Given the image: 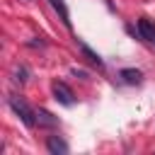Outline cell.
Masks as SVG:
<instances>
[{
	"label": "cell",
	"instance_id": "6da1fadb",
	"mask_svg": "<svg viewBox=\"0 0 155 155\" xmlns=\"http://www.w3.org/2000/svg\"><path fill=\"white\" fill-rule=\"evenodd\" d=\"M10 107H12V111L22 119V124H24V126H29V128H34V126H36V111H34L24 99H19V97H15V94H12V97H10Z\"/></svg>",
	"mask_w": 155,
	"mask_h": 155
},
{
	"label": "cell",
	"instance_id": "7a4b0ae2",
	"mask_svg": "<svg viewBox=\"0 0 155 155\" xmlns=\"http://www.w3.org/2000/svg\"><path fill=\"white\" fill-rule=\"evenodd\" d=\"M51 92H53V99H56L58 104H63V107H73V104H75V94H73V90H70L65 82L53 80Z\"/></svg>",
	"mask_w": 155,
	"mask_h": 155
},
{
	"label": "cell",
	"instance_id": "3957f363",
	"mask_svg": "<svg viewBox=\"0 0 155 155\" xmlns=\"http://www.w3.org/2000/svg\"><path fill=\"white\" fill-rule=\"evenodd\" d=\"M46 148H48L51 155H65L68 153V143L61 136H48L46 138Z\"/></svg>",
	"mask_w": 155,
	"mask_h": 155
},
{
	"label": "cell",
	"instance_id": "277c9868",
	"mask_svg": "<svg viewBox=\"0 0 155 155\" xmlns=\"http://www.w3.org/2000/svg\"><path fill=\"white\" fill-rule=\"evenodd\" d=\"M138 34H140V39H145V41H155V24H153L150 19L140 17V19H138Z\"/></svg>",
	"mask_w": 155,
	"mask_h": 155
},
{
	"label": "cell",
	"instance_id": "5b68a950",
	"mask_svg": "<svg viewBox=\"0 0 155 155\" xmlns=\"http://www.w3.org/2000/svg\"><path fill=\"white\" fill-rule=\"evenodd\" d=\"M119 78H121L126 85H140V82H143V73L136 70V68H124V70L119 73Z\"/></svg>",
	"mask_w": 155,
	"mask_h": 155
},
{
	"label": "cell",
	"instance_id": "8992f818",
	"mask_svg": "<svg viewBox=\"0 0 155 155\" xmlns=\"http://www.w3.org/2000/svg\"><path fill=\"white\" fill-rule=\"evenodd\" d=\"M78 46H80L82 56H85V58H87V61H90L92 65H97V68H104V61L99 58V53H94V51H92V48H90V46H87L85 41H78Z\"/></svg>",
	"mask_w": 155,
	"mask_h": 155
},
{
	"label": "cell",
	"instance_id": "52a82bcc",
	"mask_svg": "<svg viewBox=\"0 0 155 155\" xmlns=\"http://www.w3.org/2000/svg\"><path fill=\"white\" fill-rule=\"evenodd\" d=\"M36 124H39V126L53 128V126H58V119H56L51 111H46V109H36Z\"/></svg>",
	"mask_w": 155,
	"mask_h": 155
},
{
	"label": "cell",
	"instance_id": "ba28073f",
	"mask_svg": "<svg viewBox=\"0 0 155 155\" xmlns=\"http://www.w3.org/2000/svg\"><path fill=\"white\" fill-rule=\"evenodd\" d=\"M48 2H51V7H53L58 15H61V22H63V24L70 29V15H68V7H65V2H63V0H48Z\"/></svg>",
	"mask_w": 155,
	"mask_h": 155
},
{
	"label": "cell",
	"instance_id": "9c48e42d",
	"mask_svg": "<svg viewBox=\"0 0 155 155\" xmlns=\"http://www.w3.org/2000/svg\"><path fill=\"white\" fill-rule=\"evenodd\" d=\"M15 80H17V82H27V80H29L27 65H17V68H15Z\"/></svg>",
	"mask_w": 155,
	"mask_h": 155
},
{
	"label": "cell",
	"instance_id": "30bf717a",
	"mask_svg": "<svg viewBox=\"0 0 155 155\" xmlns=\"http://www.w3.org/2000/svg\"><path fill=\"white\" fill-rule=\"evenodd\" d=\"M70 73H73V75H78V78H82V80H87V78H90V73H87V70H82V68H73Z\"/></svg>",
	"mask_w": 155,
	"mask_h": 155
}]
</instances>
